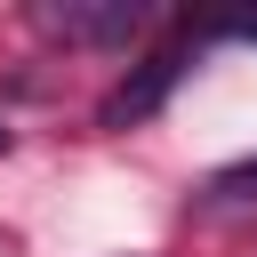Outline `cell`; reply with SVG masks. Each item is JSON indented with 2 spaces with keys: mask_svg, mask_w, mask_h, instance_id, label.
<instances>
[{
  "mask_svg": "<svg viewBox=\"0 0 257 257\" xmlns=\"http://www.w3.org/2000/svg\"><path fill=\"white\" fill-rule=\"evenodd\" d=\"M209 193H217V201H249V193H257V161H233V169H217V177H209Z\"/></svg>",
  "mask_w": 257,
  "mask_h": 257,
  "instance_id": "3957f363",
  "label": "cell"
},
{
  "mask_svg": "<svg viewBox=\"0 0 257 257\" xmlns=\"http://www.w3.org/2000/svg\"><path fill=\"white\" fill-rule=\"evenodd\" d=\"M185 64H193V40H169V48H153L104 104H96V128H137V120H153L161 104H169V88L185 80Z\"/></svg>",
  "mask_w": 257,
  "mask_h": 257,
  "instance_id": "6da1fadb",
  "label": "cell"
},
{
  "mask_svg": "<svg viewBox=\"0 0 257 257\" xmlns=\"http://www.w3.org/2000/svg\"><path fill=\"white\" fill-rule=\"evenodd\" d=\"M0 153H8V128H0Z\"/></svg>",
  "mask_w": 257,
  "mask_h": 257,
  "instance_id": "5b68a950",
  "label": "cell"
},
{
  "mask_svg": "<svg viewBox=\"0 0 257 257\" xmlns=\"http://www.w3.org/2000/svg\"><path fill=\"white\" fill-rule=\"evenodd\" d=\"M201 32H217V40H257V16H217V24H201Z\"/></svg>",
  "mask_w": 257,
  "mask_h": 257,
  "instance_id": "277c9868",
  "label": "cell"
},
{
  "mask_svg": "<svg viewBox=\"0 0 257 257\" xmlns=\"http://www.w3.org/2000/svg\"><path fill=\"white\" fill-rule=\"evenodd\" d=\"M40 24H48V32H64V40L128 48V40L153 24V8H145V0H64V8H40Z\"/></svg>",
  "mask_w": 257,
  "mask_h": 257,
  "instance_id": "7a4b0ae2",
  "label": "cell"
}]
</instances>
